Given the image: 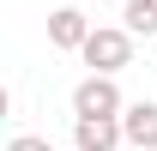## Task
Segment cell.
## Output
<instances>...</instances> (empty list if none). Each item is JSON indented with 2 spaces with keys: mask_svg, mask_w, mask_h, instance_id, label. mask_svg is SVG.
<instances>
[{
  "mask_svg": "<svg viewBox=\"0 0 157 151\" xmlns=\"http://www.w3.org/2000/svg\"><path fill=\"white\" fill-rule=\"evenodd\" d=\"M85 67L91 73H121L127 60H133V30L127 24H91V37H85Z\"/></svg>",
  "mask_w": 157,
  "mask_h": 151,
  "instance_id": "obj_1",
  "label": "cell"
},
{
  "mask_svg": "<svg viewBox=\"0 0 157 151\" xmlns=\"http://www.w3.org/2000/svg\"><path fill=\"white\" fill-rule=\"evenodd\" d=\"M127 109V97H121L115 73H85L73 85V115H121Z\"/></svg>",
  "mask_w": 157,
  "mask_h": 151,
  "instance_id": "obj_2",
  "label": "cell"
},
{
  "mask_svg": "<svg viewBox=\"0 0 157 151\" xmlns=\"http://www.w3.org/2000/svg\"><path fill=\"white\" fill-rule=\"evenodd\" d=\"M73 145L78 151H115V145H127V127H121V115H73Z\"/></svg>",
  "mask_w": 157,
  "mask_h": 151,
  "instance_id": "obj_3",
  "label": "cell"
},
{
  "mask_svg": "<svg viewBox=\"0 0 157 151\" xmlns=\"http://www.w3.org/2000/svg\"><path fill=\"white\" fill-rule=\"evenodd\" d=\"M85 37H91V18H85L78 6H55V12H48V48L78 55V48H85Z\"/></svg>",
  "mask_w": 157,
  "mask_h": 151,
  "instance_id": "obj_4",
  "label": "cell"
},
{
  "mask_svg": "<svg viewBox=\"0 0 157 151\" xmlns=\"http://www.w3.org/2000/svg\"><path fill=\"white\" fill-rule=\"evenodd\" d=\"M121 127H127V145L133 151H157V97H139L121 109Z\"/></svg>",
  "mask_w": 157,
  "mask_h": 151,
  "instance_id": "obj_5",
  "label": "cell"
},
{
  "mask_svg": "<svg viewBox=\"0 0 157 151\" xmlns=\"http://www.w3.org/2000/svg\"><path fill=\"white\" fill-rule=\"evenodd\" d=\"M121 18H127L133 37H157V0H127V12H121Z\"/></svg>",
  "mask_w": 157,
  "mask_h": 151,
  "instance_id": "obj_6",
  "label": "cell"
},
{
  "mask_svg": "<svg viewBox=\"0 0 157 151\" xmlns=\"http://www.w3.org/2000/svg\"><path fill=\"white\" fill-rule=\"evenodd\" d=\"M6 151H55V145H48V139H36V133H18Z\"/></svg>",
  "mask_w": 157,
  "mask_h": 151,
  "instance_id": "obj_7",
  "label": "cell"
},
{
  "mask_svg": "<svg viewBox=\"0 0 157 151\" xmlns=\"http://www.w3.org/2000/svg\"><path fill=\"white\" fill-rule=\"evenodd\" d=\"M73 151H78V145H73Z\"/></svg>",
  "mask_w": 157,
  "mask_h": 151,
  "instance_id": "obj_8",
  "label": "cell"
}]
</instances>
